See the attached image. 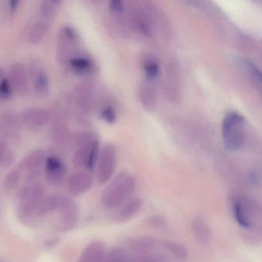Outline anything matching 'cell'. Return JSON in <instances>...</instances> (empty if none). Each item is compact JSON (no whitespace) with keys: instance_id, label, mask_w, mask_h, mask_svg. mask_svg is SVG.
I'll list each match as a JSON object with an SVG mask.
<instances>
[{"instance_id":"cell-1","label":"cell","mask_w":262,"mask_h":262,"mask_svg":"<svg viewBox=\"0 0 262 262\" xmlns=\"http://www.w3.org/2000/svg\"><path fill=\"white\" fill-rule=\"evenodd\" d=\"M45 194L44 186L37 182L28 183L17 192V215L23 223L31 224L37 218V209L45 198Z\"/></svg>"},{"instance_id":"cell-2","label":"cell","mask_w":262,"mask_h":262,"mask_svg":"<svg viewBox=\"0 0 262 262\" xmlns=\"http://www.w3.org/2000/svg\"><path fill=\"white\" fill-rule=\"evenodd\" d=\"M135 187V178L128 172H121L104 189L101 203L106 209H116L130 198Z\"/></svg>"},{"instance_id":"cell-3","label":"cell","mask_w":262,"mask_h":262,"mask_svg":"<svg viewBox=\"0 0 262 262\" xmlns=\"http://www.w3.org/2000/svg\"><path fill=\"white\" fill-rule=\"evenodd\" d=\"M77 150L73 164L79 170L92 172L97 166L100 153L98 138L91 132H82L76 138Z\"/></svg>"},{"instance_id":"cell-4","label":"cell","mask_w":262,"mask_h":262,"mask_svg":"<svg viewBox=\"0 0 262 262\" xmlns=\"http://www.w3.org/2000/svg\"><path fill=\"white\" fill-rule=\"evenodd\" d=\"M246 120L241 114L230 112L226 114L222 126V135L225 147L228 150H239L245 141Z\"/></svg>"},{"instance_id":"cell-5","label":"cell","mask_w":262,"mask_h":262,"mask_svg":"<svg viewBox=\"0 0 262 262\" xmlns=\"http://www.w3.org/2000/svg\"><path fill=\"white\" fill-rule=\"evenodd\" d=\"M80 39L78 34L72 28L66 26L60 31L58 42V61L69 64L80 52Z\"/></svg>"},{"instance_id":"cell-6","label":"cell","mask_w":262,"mask_h":262,"mask_svg":"<svg viewBox=\"0 0 262 262\" xmlns=\"http://www.w3.org/2000/svg\"><path fill=\"white\" fill-rule=\"evenodd\" d=\"M117 166V149L112 143H106L101 150L97 163V178L101 183L112 179Z\"/></svg>"},{"instance_id":"cell-7","label":"cell","mask_w":262,"mask_h":262,"mask_svg":"<svg viewBox=\"0 0 262 262\" xmlns=\"http://www.w3.org/2000/svg\"><path fill=\"white\" fill-rule=\"evenodd\" d=\"M165 88L168 98L176 103L179 101L181 94V75L178 63L175 60L168 63L165 77Z\"/></svg>"},{"instance_id":"cell-8","label":"cell","mask_w":262,"mask_h":262,"mask_svg":"<svg viewBox=\"0 0 262 262\" xmlns=\"http://www.w3.org/2000/svg\"><path fill=\"white\" fill-rule=\"evenodd\" d=\"M45 172L47 183L53 187L61 186L66 179L67 168L58 157H48L45 162Z\"/></svg>"},{"instance_id":"cell-9","label":"cell","mask_w":262,"mask_h":262,"mask_svg":"<svg viewBox=\"0 0 262 262\" xmlns=\"http://www.w3.org/2000/svg\"><path fill=\"white\" fill-rule=\"evenodd\" d=\"M44 162H46L45 154L40 149L34 150L25 158L21 169L26 172V179L28 183L36 182L35 180L39 176L40 169Z\"/></svg>"},{"instance_id":"cell-10","label":"cell","mask_w":262,"mask_h":262,"mask_svg":"<svg viewBox=\"0 0 262 262\" xmlns=\"http://www.w3.org/2000/svg\"><path fill=\"white\" fill-rule=\"evenodd\" d=\"M93 179L90 172L78 170L71 174L67 178V188L69 192L73 195L85 193L92 187Z\"/></svg>"},{"instance_id":"cell-11","label":"cell","mask_w":262,"mask_h":262,"mask_svg":"<svg viewBox=\"0 0 262 262\" xmlns=\"http://www.w3.org/2000/svg\"><path fill=\"white\" fill-rule=\"evenodd\" d=\"M58 211L61 216L58 229L64 232L71 230L72 228L75 227L78 220V211L75 203L69 198L64 197V201Z\"/></svg>"},{"instance_id":"cell-12","label":"cell","mask_w":262,"mask_h":262,"mask_svg":"<svg viewBox=\"0 0 262 262\" xmlns=\"http://www.w3.org/2000/svg\"><path fill=\"white\" fill-rule=\"evenodd\" d=\"M139 98L147 112H154L158 104V93L155 83L144 79L139 88Z\"/></svg>"},{"instance_id":"cell-13","label":"cell","mask_w":262,"mask_h":262,"mask_svg":"<svg viewBox=\"0 0 262 262\" xmlns=\"http://www.w3.org/2000/svg\"><path fill=\"white\" fill-rule=\"evenodd\" d=\"M109 9L117 26L124 33L129 32L130 20H129L128 8L124 2L114 0L109 3Z\"/></svg>"},{"instance_id":"cell-14","label":"cell","mask_w":262,"mask_h":262,"mask_svg":"<svg viewBox=\"0 0 262 262\" xmlns=\"http://www.w3.org/2000/svg\"><path fill=\"white\" fill-rule=\"evenodd\" d=\"M9 83L12 89L16 92H26L28 88V74L23 65L15 64L11 66Z\"/></svg>"},{"instance_id":"cell-15","label":"cell","mask_w":262,"mask_h":262,"mask_svg":"<svg viewBox=\"0 0 262 262\" xmlns=\"http://www.w3.org/2000/svg\"><path fill=\"white\" fill-rule=\"evenodd\" d=\"M49 115L47 111L39 108L26 109L21 114V119L29 127L37 129L47 123Z\"/></svg>"},{"instance_id":"cell-16","label":"cell","mask_w":262,"mask_h":262,"mask_svg":"<svg viewBox=\"0 0 262 262\" xmlns=\"http://www.w3.org/2000/svg\"><path fill=\"white\" fill-rule=\"evenodd\" d=\"M69 67L77 75H89L95 71V63L89 55L84 53L78 54L70 60Z\"/></svg>"},{"instance_id":"cell-17","label":"cell","mask_w":262,"mask_h":262,"mask_svg":"<svg viewBox=\"0 0 262 262\" xmlns=\"http://www.w3.org/2000/svg\"><path fill=\"white\" fill-rule=\"evenodd\" d=\"M141 67L144 79L155 83L160 78L161 69L157 58L150 55H144L141 60Z\"/></svg>"},{"instance_id":"cell-18","label":"cell","mask_w":262,"mask_h":262,"mask_svg":"<svg viewBox=\"0 0 262 262\" xmlns=\"http://www.w3.org/2000/svg\"><path fill=\"white\" fill-rule=\"evenodd\" d=\"M104 246L101 241H94L84 249L78 262H104Z\"/></svg>"},{"instance_id":"cell-19","label":"cell","mask_w":262,"mask_h":262,"mask_svg":"<svg viewBox=\"0 0 262 262\" xmlns=\"http://www.w3.org/2000/svg\"><path fill=\"white\" fill-rule=\"evenodd\" d=\"M156 246V241L150 236H141L133 238L129 243V249L138 255L150 253Z\"/></svg>"},{"instance_id":"cell-20","label":"cell","mask_w":262,"mask_h":262,"mask_svg":"<svg viewBox=\"0 0 262 262\" xmlns=\"http://www.w3.org/2000/svg\"><path fill=\"white\" fill-rule=\"evenodd\" d=\"M64 197L59 195H52L43 198L37 209V217L44 216L47 214L58 211L64 201Z\"/></svg>"},{"instance_id":"cell-21","label":"cell","mask_w":262,"mask_h":262,"mask_svg":"<svg viewBox=\"0 0 262 262\" xmlns=\"http://www.w3.org/2000/svg\"><path fill=\"white\" fill-rule=\"evenodd\" d=\"M50 21L51 20L41 18L32 25L28 35V38L31 43L36 44L44 38L50 28Z\"/></svg>"},{"instance_id":"cell-22","label":"cell","mask_w":262,"mask_h":262,"mask_svg":"<svg viewBox=\"0 0 262 262\" xmlns=\"http://www.w3.org/2000/svg\"><path fill=\"white\" fill-rule=\"evenodd\" d=\"M142 204V200L139 198H132L130 201H127L118 212L117 219L120 223H123L134 218L141 209Z\"/></svg>"},{"instance_id":"cell-23","label":"cell","mask_w":262,"mask_h":262,"mask_svg":"<svg viewBox=\"0 0 262 262\" xmlns=\"http://www.w3.org/2000/svg\"><path fill=\"white\" fill-rule=\"evenodd\" d=\"M93 89L89 84H81L77 91V100L81 110H90L93 103Z\"/></svg>"},{"instance_id":"cell-24","label":"cell","mask_w":262,"mask_h":262,"mask_svg":"<svg viewBox=\"0 0 262 262\" xmlns=\"http://www.w3.org/2000/svg\"><path fill=\"white\" fill-rule=\"evenodd\" d=\"M192 229L195 238L200 243H206L210 239V229L203 218L200 217L194 218L192 223Z\"/></svg>"},{"instance_id":"cell-25","label":"cell","mask_w":262,"mask_h":262,"mask_svg":"<svg viewBox=\"0 0 262 262\" xmlns=\"http://www.w3.org/2000/svg\"><path fill=\"white\" fill-rule=\"evenodd\" d=\"M32 81L35 91L39 94L47 93L49 91V82L47 74L44 69L39 67H35L32 73Z\"/></svg>"},{"instance_id":"cell-26","label":"cell","mask_w":262,"mask_h":262,"mask_svg":"<svg viewBox=\"0 0 262 262\" xmlns=\"http://www.w3.org/2000/svg\"><path fill=\"white\" fill-rule=\"evenodd\" d=\"M21 178V168H15L11 170L5 177L3 188L6 192L14 190L19 184Z\"/></svg>"},{"instance_id":"cell-27","label":"cell","mask_w":262,"mask_h":262,"mask_svg":"<svg viewBox=\"0 0 262 262\" xmlns=\"http://www.w3.org/2000/svg\"><path fill=\"white\" fill-rule=\"evenodd\" d=\"M18 123L15 115L12 113L6 114L2 119V131L7 136H12L18 129Z\"/></svg>"},{"instance_id":"cell-28","label":"cell","mask_w":262,"mask_h":262,"mask_svg":"<svg viewBox=\"0 0 262 262\" xmlns=\"http://www.w3.org/2000/svg\"><path fill=\"white\" fill-rule=\"evenodd\" d=\"M163 246L177 259L183 260L187 258V250L183 245L173 241H166L163 243Z\"/></svg>"},{"instance_id":"cell-29","label":"cell","mask_w":262,"mask_h":262,"mask_svg":"<svg viewBox=\"0 0 262 262\" xmlns=\"http://www.w3.org/2000/svg\"><path fill=\"white\" fill-rule=\"evenodd\" d=\"M59 2L46 0L43 1L40 5L39 12L41 17L46 19L51 20L58 10Z\"/></svg>"},{"instance_id":"cell-30","label":"cell","mask_w":262,"mask_h":262,"mask_svg":"<svg viewBox=\"0 0 262 262\" xmlns=\"http://www.w3.org/2000/svg\"><path fill=\"white\" fill-rule=\"evenodd\" d=\"M104 262H132L127 252L122 249L116 248L112 249L104 256Z\"/></svg>"},{"instance_id":"cell-31","label":"cell","mask_w":262,"mask_h":262,"mask_svg":"<svg viewBox=\"0 0 262 262\" xmlns=\"http://www.w3.org/2000/svg\"><path fill=\"white\" fill-rule=\"evenodd\" d=\"M52 138L57 144H64L69 138L68 128L63 124H56L52 129Z\"/></svg>"},{"instance_id":"cell-32","label":"cell","mask_w":262,"mask_h":262,"mask_svg":"<svg viewBox=\"0 0 262 262\" xmlns=\"http://www.w3.org/2000/svg\"><path fill=\"white\" fill-rule=\"evenodd\" d=\"M100 117L109 124H113L117 119V109L112 103H106L99 111Z\"/></svg>"},{"instance_id":"cell-33","label":"cell","mask_w":262,"mask_h":262,"mask_svg":"<svg viewBox=\"0 0 262 262\" xmlns=\"http://www.w3.org/2000/svg\"><path fill=\"white\" fill-rule=\"evenodd\" d=\"M14 155L3 142L0 141V165L3 167L8 168L13 163Z\"/></svg>"},{"instance_id":"cell-34","label":"cell","mask_w":262,"mask_h":262,"mask_svg":"<svg viewBox=\"0 0 262 262\" xmlns=\"http://www.w3.org/2000/svg\"><path fill=\"white\" fill-rule=\"evenodd\" d=\"M168 259L162 254H150L139 255L135 259L131 260L132 262H167Z\"/></svg>"},{"instance_id":"cell-35","label":"cell","mask_w":262,"mask_h":262,"mask_svg":"<svg viewBox=\"0 0 262 262\" xmlns=\"http://www.w3.org/2000/svg\"><path fill=\"white\" fill-rule=\"evenodd\" d=\"M248 67H249V72H250L252 78H254V81L258 85L262 97V72L252 63H248Z\"/></svg>"},{"instance_id":"cell-36","label":"cell","mask_w":262,"mask_h":262,"mask_svg":"<svg viewBox=\"0 0 262 262\" xmlns=\"http://www.w3.org/2000/svg\"><path fill=\"white\" fill-rule=\"evenodd\" d=\"M235 206V214L237 221H238V223H239L241 226H244V227H247V226H249V221H248L246 217L245 216L244 212H243L241 206H240V204H238V203H237Z\"/></svg>"},{"instance_id":"cell-37","label":"cell","mask_w":262,"mask_h":262,"mask_svg":"<svg viewBox=\"0 0 262 262\" xmlns=\"http://www.w3.org/2000/svg\"><path fill=\"white\" fill-rule=\"evenodd\" d=\"M10 83L7 79H3L0 82V95L2 97H8L11 93Z\"/></svg>"},{"instance_id":"cell-38","label":"cell","mask_w":262,"mask_h":262,"mask_svg":"<svg viewBox=\"0 0 262 262\" xmlns=\"http://www.w3.org/2000/svg\"><path fill=\"white\" fill-rule=\"evenodd\" d=\"M0 262H6V261H3V260L0 259Z\"/></svg>"}]
</instances>
